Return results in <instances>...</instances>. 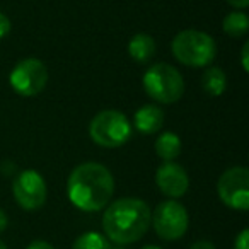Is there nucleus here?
Segmentation results:
<instances>
[{
	"label": "nucleus",
	"instance_id": "nucleus-4",
	"mask_svg": "<svg viewBox=\"0 0 249 249\" xmlns=\"http://www.w3.org/2000/svg\"><path fill=\"white\" fill-rule=\"evenodd\" d=\"M147 96L162 104H173L184 94V80L181 72L169 63H154L142 77Z\"/></svg>",
	"mask_w": 249,
	"mask_h": 249
},
{
	"label": "nucleus",
	"instance_id": "nucleus-5",
	"mask_svg": "<svg viewBox=\"0 0 249 249\" xmlns=\"http://www.w3.org/2000/svg\"><path fill=\"white\" fill-rule=\"evenodd\" d=\"M89 135L92 142L104 149H116L132 137V124L126 114L118 109L99 111L89 123Z\"/></svg>",
	"mask_w": 249,
	"mask_h": 249
},
{
	"label": "nucleus",
	"instance_id": "nucleus-14",
	"mask_svg": "<svg viewBox=\"0 0 249 249\" xmlns=\"http://www.w3.org/2000/svg\"><path fill=\"white\" fill-rule=\"evenodd\" d=\"M154 149H156L157 156L166 160V162L167 160H174L181 154V139L173 132H164L159 139H156Z\"/></svg>",
	"mask_w": 249,
	"mask_h": 249
},
{
	"label": "nucleus",
	"instance_id": "nucleus-7",
	"mask_svg": "<svg viewBox=\"0 0 249 249\" xmlns=\"http://www.w3.org/2000/svg\"><path fill=\"white\" fill-rule=\"evenodd\" d=\"M217 193L220 201L232 210H249V171L235 166L224 171L218 178Z\"/></svg>",
	"mask_w": 249,
	"mask_h": 249
},
{
	"label": "nucleus",
	"instance_id": "nucleus-23",
	"mask_svg": "<svg viewBox=\"0 0 249 249\" xmlns=\"http://www.w3.org/2000/svg\"><path fill=\"white\" fill-rule=\"evenodd\" d=\"M9 225V218H7V213H5L2 208H0V232H4Z\"/></svg>",
	"mask_w": 249,
	"mask_h": 249
},
{
	"label": "nucleus",
	"instance_id": "nucleus-3",
	"mask_svg": "<svg viewBox=\"0 0 249 249\" xmlns=\"http://www.w3.org/2000/svg\"><path fill=\"white\" fill-rule=\"evenodd\" d=\"M171 50L179 63L196 69L208 67L217 55L215 39L198 29H184L178 33L171 43Z\"/></svg>",
	"mask_w": 249,
	"mask_h": 249
},
{
	"label": "nucleus",
	"instance_id": "nucleus-22",
	"mask_svg": "<svg viewBox=\"0 0 249 249\" xmlns=\"http://www.w3.org/2000/svg\"><path fill=\"white\" fill-rule=\"evenodd\" d=\"M227 4L235 9H246L249 5V0H227Z\"/></svg>",
	"mask_w": 249,
	"mask_h": 249
},
{
	"label": "nucleus",
	"instance_id": "nucleus-24",
	"mask_svg": "<svg viewBox=\"0 0 249 249\" xmlns=\"http://www.w3.org/2000/svg\"><path fill=\"white\" fill-rule=\"evenodd\" d=\"M142 249H162V248H159V246H145V248H142Z\"/></svg>",
	"mask_w": 249,
	"mask_h": 249
},
{
	"label": "nucleus",
	"instance_id": "nucleus-16",
	"mask_svg": "<svg viewBox=\"0 0 249 249\" xmlns=\"http://www.w3.org/2000/svg\"><path fill=\"white\" fill-rule=\"evenodd\" d=\"M72 249H111V244L99 232H84L73 241Z\"/></svg>",
	"mask_w": 249,
	"mask_h": 249
},
{
	"label": "nucleus",
	"instance_id": "nucleus-6",
	"mask_svg": "<svg viewBox=\"0 0 249 249\" xmlns=\"http://www.w3.org/2000/svg\"><path fill=\"white\" fill-rule=\"evenodd\" d=\"M190 217L188 212L179 201L166 200L160 201L154 208L150 225H154V231L164 241H178L188 231Z\"/></svg>",
	"mask_w": 249,
	"mask_h": 249
},
{
	"label": "nucleus",
	"instance_id": "nucleus-2",
	"mask_svg": "<svg viewBox=\"0 0 249 249\" xmlns=\"http://www.w3.org/2000/svg\"><path fill=\"white\" fill-rule=\"evenodd\" d=\"M152 210L140 198H120L106 207L103 229L107 239L116 244H133L147 234Z\"/></svg>",
	"mask_w": 249,
	"mask_h": 249
},
{
	"label": "nucleus",
	"instance_id": "nucleus-8",
	"mask_svg": "<svg viewBox=\"0 0 249 249\" xmlns=\"http://www.w3.org/2000/svg\"><path fill=\"white\" fill-rule=\"evenodd\" d=\"M12 90L22 97H35L48 84V69L38 58H24L12 69L9 75Z\"/></svg>",
	"mask_w": 249,
	"mask_h": 249
},
{
	"label": "nucleus",
	"instance_id": "nucleus-18",
	"mask_svg": "<svg viewBox=\"0 0 249 249\" xmlns=\"http://www.w3.org/2000/svg\"><path fill=\"white\" fill-rule=\"evenodd\" d=\"M9 33H11V21L4 12H0V39L5 38Z\"/></svg>",
	"mask_w": 249,
	"mask_h": 249
},
{
	"label": "nucleus",
	"instance_id": "nucleus-15",
	"mask_svg": "<svg viewBox=\"0 0 249 249\" xmlns=\"http://www.w3.org/2000/svg\"><path fill=\"white\" fill-rule=\"evenodd\" d=\"M222 29L225 35H229L231 38H241L249 31V19L244 12L234 11L231 14H227L222 21Z\"/></svg>",
	"mask_w": 249,
	"mask_h": 249
},
{
	"label": "nucleus",
	"instance_id": "nucleus-13",
	"mask_svg": "<svg viewBox=\"0 0 249 249\" xmlns=\"http://www.w3.org/2000/svg\"><path fill=\"white\" fill-rule=\"evenodd\" d=\"M201 87L210 97H218L227 89V75L218 67H208L201 75Z\"/></svg>",
	"mask_w": 249,
	"mask_h": 249
},
{
	"label": "nucleus",
	"instance_id": "nucleus-17",
	"mask_svg": "<svg viewBox=\"0 0 249 249\" xmlns=\"http://www.w3.org/2000/svg\"><path fill=\"white\" fill-rule=\"evenodd\" d=\"M234 249H249V229H242L241 234L235 237Z\"/></svg>",
	"mask_w": 249,
	"mask_h": 249
},
{
	"label": "nucleus",
	"instance_id": "nucleus-10",
	"mask_svg": "<svg viewBox=\"0 0 249 249\" xmlns=\"http://www.w3.org/2000/svg\"><path fill=\"white\" fill-rule=\"evenodd\" d=\"M156 183L157 188L162 191V195L176 200V198L186 195L188 188H190V178L183 166L173 162V160H167L157 169Z\"/></svg>",
	"mask_w": 249,
	"mask_h": 249
},
{
	"label": "nucleus",
	"instance_id": "nucleus-12",
	"mask_svg": "<svg viewBox=\"0 0 249 249\" xmlns=\"http://www.w3.org/2000/svg\"><path fill=\"white\" fill-rule=\"evenodd\" d=\"M128 53L137 63H147L156 55V41L145 33L135 35L128 43Z\"/></svg>",
	"mask_w": 249,
	"mask_h": 249
},
{
	"label": "nucleus",
	"instance_id": "nucleus-11",
	"mask_svg": "<svg viewBox=\"0 0 249 249\" xmlns=\"http://www.w3.org/2000/svg\"><path fill=\"white\" fill-rule=\"evenodd\" d=\"M133 124H135L137 132L143 133V135H154L162 128L164 111L156 104H145L135 111Z\"/></svg>",
	"mask_w": 249,
	"mask_h": 249
},
{
	"label": "nucleus",
	"instance_id": "nucleus-1",
	"mask_svg": "<svg viewBox=\"0 0 249 249\" xmlns=\"http://www.w3.org/2000/svg\"><path fill=\"white\" fill-rule=\"evenodd\" d=\"M114 193V178L99 162H82L70 173L67 195L82 212H99L109 205Z\"/></svg>",
	"mask_w": 249,
	"mask_h": 249
},
{
	"label": "nucleus",
	"instance_id": "nucleus-25",
	"mask_svg": "<svg viewBox=\"0 0 249 249\" xmlns=\"http://www.w3.org/2000/svg\"><path fill=\"white\" fill-rule=\"evenodd\" d=\"M0 249H7V244L4 241H0Z\"/></svg>",
	"mask_w": 249,
	"mask_h": 249
},
{
	"label": "nucleus",
	"instance_id": "nucleus-9",
	"mask_svg": "<svg viewBox=\"0 0 249 249\" xmlns=\"http://www.w3.org/2000/svg\"><path fill=\"white\" fill-rule=\"evenodd\" d=\"M12 193H14V200L19 203V207L28 212H35L46 203L48 188L38 171L26 169L16 176L14 183H12Z\"/></svg>",
	"mask_w": 249,
	"mask_h": 249
},
{
	"label": "nucleus",
	"instance_id": "nucleus-21",
	"mask_svg": "<svg viewBox=\"0 0 249 249\" xmlns=\"http://www.w3.org/2000/svg\"><path fill=\"white\" fill-rule=\"evenodd\" d=\"M190 249H215V246L210 241H196L190 246Z\"/></svg>",
	"mask_w": 249,
	"mask_h": 249
},
{
	"label": "nucleus",
	"instance_id": "nucleus-19",
	"mask_svg": "<svg viewBox=\"0 0 249 249\" xmlns=\"http://www.w3.org/2000/svg\"><path fill=\"white\" fill-rule=\"evenodd\" d=\"M26 249H55V246L46 241H33V242H29Z\"/></svg>",
	"mask_w": 249,
	"mask_h": 249
},
{
	"label": "nucleus",
	"instance_id": "nucleus-20",
	"mask_svg": "<svg viewBox=\"0 0 249 249\" xmlns=\"http://www.w3.org/2000/svg\"><path fill=\"white\" fill-rule=\"evenodd\" d=\"M248 52H249V45L246 43L241 50V63H242V69L244 72H249V63H248Z\"/></svg>",
	"mask_w": 249,
	"mask_h": 249
}]
</instances>
